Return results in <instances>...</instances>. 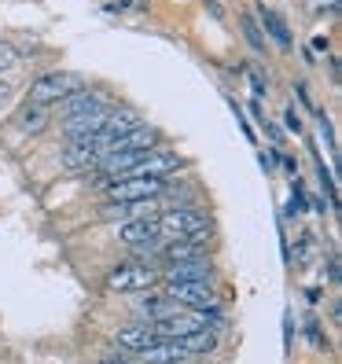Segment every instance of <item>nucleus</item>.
Returning a JSON list of instances; mask_svg holds the SVG:
<instances>
[{
    "instance_id": "cd10ccee",
    "label": "nucleus",
    "mask_w": 342,
    "mask_h": 364,
    "mask_svg": "<svg viewBox=\"0 0 342 364\" xmlns=\"http://www.w3.org/2000/svg\"><path fill=\"white\" fill-rule=\"evenodd\" d=\"M313 48H320V52H328V37L320 33V37H313Z\"/></svg>"
},
{
    "instance_id": "6e6552de",
    "label": "nucleus",
    "mask_w": 342,
    "mask_h": 364,
    "mask_svg": "<svg viewBox=\"0 0 342 364\" xmlns=\"http://www.w3.org/2000/svg\"><path fill=\"white\" fill-rule=\"evenodd\" d=\"M159 284H213V262H173L159 272Z\"/></svg>"
},
{
    "instance_id": "c85d7f7f",
    "label": "nucleus",
    "mask_w": 342,
    "mask_h": 364,
    "mask_svg": "<svg viewBox=\"0 0 342 364\" xmlns=\"http://www.w3.org/2000/svg\"><path fill=\"white\" fill-rule=\"evenodd\" d=\"M272 162H276V151H269V155H262V166H265V169H272Z\"/></svg>"
},
{
    "instance_id": "4468645a",
    "label": "nucleus",
    "mask_w": 342,
    "mask_h": 364,
    "mask_svg": "<svg viewBox=\"0 0 342 364\" xmlns=\"http://www.w3.org/2000/svg\"><path fill=\"white\" fill-rule=\"evenodd\" d=\"M103 122H107V111L70 114V118H63L59 133L67 136V140H100V136H103Z\"/></svg>"
},
{
    "instance_id": "1a4fd4ad",
    "label": "nucleus",
    "mask_w": 342,
    "mask_h": 364,
    "mask_svg": "<svg viewBox=\"0 0 342 364\" xmlns=\"http://www.w3.org/2000/svg\"><path fill=\"white\" fill-rule=\"evenodd\" d=\"M254 23L262 26L265 41H272V45L280 48V52H291V48H294V33H291V26H287V18L276 11V8L258 4V15H254Z\"/></svg>"
},
{
    "instance_id": "5701e85b",
    "label": "nucleus",
    "mask_w": 342,
    "mask_h": 364,
    "mask_svg": "<svg viewBox=\"0 0 342 364\" xmlns=\"http://www.w3.org/2000/svg\"><path fill=\"white\" fill-rule=\"evenodd\" d=\"M232 111H236V125H240V129H243V136L254 144V125H247V118H243V111H240V107H236V100H232Z\"/></svg>"
},
{
    "instance_id": "9b49d317",
    "label": "nucleus",
    "mask_w": 342,
    "mask_h": 364,
    "mask_svg": "<svg viewBox=\"0 0 342 364\" xmlns=\"http://www.w3.org/2000/svg\"><path fill=\"white\" fill-rule=\"evenodd\" d=\"M210 235H191V240H162V250L159 258L166 265L173 262H199V258H210Z\"/></svg>"
},
{
    "instance_id": "2eb2a0df",
    "label": "nucleus",
    "mask_w": 342,
    "mask_h": 364,
    "mask_svg": "<svg viewBox=\"0 0 342 364\" xmlns=\"http://www.w3.org/2000/svg\"><path fill=\"white\" fill-rule=\"evenodd\" d=\"M15 125L23 136H41L52 125V107H41V103H23L15 114Z\"/></svg>"
},
{
    "instance_id": "b1692460",
    "label": "nucleus",
    "mask_w": 342,
    "mask_h": 364,
    "mask_svg": "<svg viewBox=\"0 0 342 364\" xmlns=\"http://www.w3.org/2000/svg\"><path fill=\"white\" fill-rule=\"evenodd\" d=\"M11 96H15V85H11V81H4V77H0V111H4V107L11 103Z\"/></svg>"
},
{
    "instance_id": "6ab92c4d",
    "label": "nucleus",
    "mask_w": 342,
    "mask_h": 364,
    "mask_svg": "<svg viewBox=\"0 0 342 364\" xmlns=\"http://www.w3.org/2000/svg\"><path fill=\"white\" fill-rule=\"evenodd\" d=\"M177 342H181V346H184L191 357H206V353L218 350V331H213V328H203V331H191V335L177 338Z\"/></svg>"
},
{
    "instance_id": "4be33fe9",
    "label": "nucleus",
    "mask_w": 342,
    "mask_h": 364,
    "mask_svg": "<svg viewBox=\"0 0 342 364\" xmlns=\"http://www.w3.org/2000/svg\"><path fill=\"white\" fill-rule=\"evenodd\" d=\"M306 11L309 15H335L338 11V0H306Z\"/></svg>"
},
{
    "instance_id": "aec40b11",
    "label": "nucleus",
    "mask_w": 342,
    "mask_h": 364,
    "mask_svg": "<svg viewBox=\"0 0 342 364\" xmlns=\"http://www.w3.org/2000/svg\"><path fill=\"white\" fill-rule=\"evenodd\" d=\"M240 26H243V33H247V41H250V48L254 52H265L269 48V41H265V33H262V26L258 23H254V15H240Z\"/></svg>"
},
{
    "instance_id": "393cba45",
    "label": "nucleus",
    "mask_w": 342,
    "mask_h": 364,
    "mask_svg": "<svg viewBox=\"0 0 342 364\" xmlns=\"http://www.w3.org/2000/svg\"><path fill=\"white\" fill-rule=\"evenodd\" d=\"M287 129H291V133H302V118H298L294 107H287Z\"/></svg>"
},
{
    "instance_id": "ddd939ff",
    "label": "nucleus",
    "mask_w": 342,
    "mask_h": 364,
    "mask_svg": "<svg viewBox=\"0 0 342 364\" xmlns=\"http://www.w3.org/2000/svg\"><path fill=\"white\" fill-rule=\"evenodd\" d=\"M111 100L107 96H100V92H92L89 85L85 89H78V92H70L67 100H59L52 111H59V118H70V114H92V111H111Z\"/></svg>"
},
{
    "instance_id": "f257e3e1",
    "label": "nucleus",
    "mask_w": 342,
    "mask_h": 364,
    "mask_svg": "<svg viewBox=\"0 0 342 364\" xmlns=\"http://www.w3.org/2000/svg\"><path fill=\"white\" fill-rule=\"evenodd\" d=\"M210 232H213V221L199 203L159 210V235L162 240H191V235H210Z\"/></svg>"
},
{
    "instance_id": "7ed1b4c3",
    "label": "nucleus",
    "mask_w": 342,
    "mask_h": 364,
    "mask_svg": "<svg viewBox=\"0 0 342 364\" xmlns=\"http://www.w3.org/2000/svg\"><path fill=\"white\" fill-rule=\"evenodd\" d=\"M85 89V77L78 70H45L30 81V96L26 103H41V107H55L59 100H67L70 92Z\"/></svg>"
},
{
    "instance_id": "412c9836",
    "label": "nucleus",
    "mask_w": 342,
    "mask_h": 364,
    "mask_svg": "<svg viewBox=\"0 0 342 364\" xmlns=\"http://www.w3.org/2000/svg\"><path fill=\"white\" fill-rule=\"evenodd\" d=\"M18 63H23V52H18V45H11V41H0V74L15 70Z\"/></svg>"
},
{
    "instance_id": "bb28decb",
    "label": "nucleus",
    "mask_w": 342,
    "mask_h": 364,
    "mask_svg": "<svg viewBox=\"0 0 342 364\" xmlns=\"http://www.w3.org/2000/svg\"><path fill=\"white\" fill-rule=\"evenodd\" d=\"M100 364H137V360H129V357H103Z\"/></svg>"
},
{
    "instance_id": "0eeeda50",
    "label": "nucleus",
    "mask_w": 342,
    "mask_h": 364,
    "mask_svg": "<svg viewBox=\"0 0 342 364\" xmlns=\"http://www.w3.org/2000/svg\"><path fill=\"white\" fill-rule=\"evenodd\" d=\"M103 155H107V144L103 140H67L59 162L67 166V169H85V173H92Z\"/></svg>"
},
{
    "instance_id": "a878e982",
    "label": "nucleus",
    "mask_w": 342,
    "mask_h": 364,
    "mask_svg": "<svg viewBox=\"0 0 342 364\" xmlns=\"http://www.w3.org/2000/svg\"><path fill=\"white\" fill-rule=\"evenodd\" d=\"M262 129H265V133H269V136H272V144H280V140H284V136H280V129H276V125H272V122H269V118H265V122H262Z\"/></svg>"
},
{
    "instance_id": "f3484780",
    "label": "nucleus",
    "mask_w": 342,
    "mask_h": 364,
    "mask_svg": "<svg viewBox=\"0 0 342 364\" xmlns=\"http://www.w3.org/2000/svg\"><path fill=\"white\" fill-rule=\"evenodd\" d=\"M144 360L147 364H191L196 357H191L181 342H173V338H159L155 346H147L144 350Z\"/></svg>"
},
{
    "instance_id": "39448f33",
    "label": "nucleus",
    "mask_w": 342,
    "mask_h": 364,
    "mask_svg": "<svg viewBox=\"0 0 342 364\" xmlns=\"http://www.w3.org/2000/svg\"><path fill=\"white\" fill-rule=\"evenodd\" d=\"M184 166H188V159L177 155L173 147H155V151H147L125 177H173Z\"/></svg>"
},
{
    "instance_id": "9d476101",
    "label": "nucleus",
    "mask_w": 342,
    "mask_h": 364,
    "mask_svg": "<svg viewBox=\"0 0 342 364\" xmlns=\"http://www.w3.org/2000/svg\"><path fill=\"white\" fill-rule=\"evenodd\" d=\"M140 125H147L140 111H133V107H111V111H107V122H103V136H100V140L107 144V151H111V144H114V140L129 136L133 129H140Z\"/></svg>"
},
{
    "instance_id": "f03ea898",
    "label": "nucleus",
    "mask_w": 342,
    "mask_h": 364,
    "mask_svg": "<svg viewBox=\"0 0 342 364\" xmlns=\"http://www.w3.org/2000/svg\"><path fill=\"white\" fill-rule=\"evenodd\" d=\"M169 188V177H114L103 181L100 191L107 203H147V199H162Z\"/></svg>"
},
{
    "instance_id": "20e7f679",
    "label": "nucleus",
    "mask_w": 342,
    "mask_h": 364,
    "mask_svg": "<svg viewBox=\"0 0 342 364\" xmlns=\"http://www.w3.org/2000/svg\"><path fill=\"white\" fill-rule=\"evenodd\" d=\"M159 284V269L151 262H122L107 272L111 291H151Z\"/></svg>"
},
{
    "instance_id": "dca6fc26",
    "label": "nucleus",
    "mask_w": 342,
    "mask_h": 364,
    "mask_svg": "<svg viewBox=\"0 0 342 364\" xmlns=\"http://www.w3.org/2000/svg\"><path fill=\"white\" fill-rule=\"evenodd\" d=\"M114 342H118L122 350L144 353L147 346H155V342H159V335H155L151 324H144V320H140V324H125V328H118V331H114Z\"/></svg>"
},
{
    "instance_id": "f8f14e48",
    "label": "nucleus",
    "mask_w": 342,
    "mask_h": 364,
    "mask_svg": "<svg viewBox=\"0 0 342 364\" xmlns=\"http://www.w3.org/2000/svg\"><path fill=\"white\" fill-rule=\"evenodd\" d=\"M162 235H159V213H144V218H129V221H122L118 228V243L125 247H144V243H159Z\"/></svg>"
},
{
    "instance_id": "a211bd4d",
    "label": "nucleus",
    "mask_w": 342,
    "mask_h": 364,
    "mask_svg": "<svg viewBox=\"0 0 342 364\" xmlns=\"http://www.w3.org/2000/svg\"><path fill=\"white\" fill-rule=\"evenodd\" d=\"M155 147H162V133L155 129V125H140V129H133L129 136L114 140L111 151H155Z\"/></svg>"
},
{
    "instance_id": "423d86ee",
    "label": "nucleus",
    "mask_w": 342,
    "mask_h": 364,
    "mask_svg": "<svg viewBox=\"0 0 342 364\" xmlns=\"http://www.w3.org/2000/svg\"><path fill=\"white\" fill-rule=\"evenodd\" d=\"M166 294L173 298L181 309H196V313H218V294L213 284H166Z\"/></svg>"
}]
</instances>
